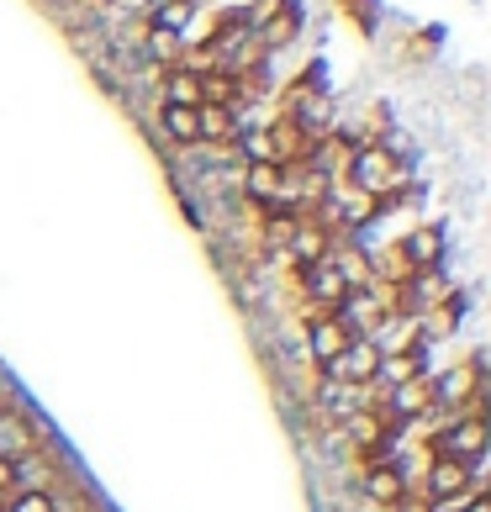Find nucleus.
I'll return each instance as SVG.
<instances>
[{
	"label": "nucleus",
	"instance_id": "obj_10",
	"mask_svg": "<svg viewBox=\"0 0 491 512\" xmlns=\"http://www.w3.org/2000/svg\"><path fill=\"white\" fill-rule=\"evenodd\" d=\"M159 127H164V138L169 143H180V148H196V106H159Z\"/></svg>",
	"mask_w": 491,
	"mask_h": 512
},
{
	"label": "nucleus",
	"instance_id": "obj_13",
	"mask_svg": "<svg viewBox=\"0 0 491 512\" xmlns=\"http://www.w3.org/2000/svg\"><path fill=\"white\" fill-rule=\"evenodd\" d=\"M191 16H196V0H159L154 16H148V27H159V32H185L191 27Z\"/></svg>",
	"mask_w": 491,
	"mask_h": 512
},
{
	"label": "nucleus",
	"instance_id": "obj_3",
	"mask_svg": "<svg viewBox=\"0 0 491 512\" xmlns=\"http://www.w3.org/2000/svg\"><path fill=\"white\" fill-rule=\"evenodd\" d=\"M328 381H375V370H381V349L375 344H360V338H349V349L328 359Z\"/></svg>",
	"mask_w": 491,
	"mask_h": 512
},
{
	"label": "nucleus",
	"instance_id": "obj_16",
	"mask_svg": "<svg viewBox=\"0 0 491 512\" xmlns=\"http://www.w3.org/2000/svg\"><path fill=\"white\" fill-rule=\"evenodd\" d=\"M375 381H391V386L418 381V359H386V354H381V370H375Z\"/></svg>",
	"mask_w": 491,
	"mask_h": 512
},
{
	"label": "nucleus",
	"instance_id": "obj_2",
	"mask_svg": "<svg viewBox=\"0 0 491 512\" xmlns=\"http://www.w3.org/2000/svg\"><path fill=\"white\" fill-rule=\"evenodd\" d=\"M444 454H449V460L476 465L481 454H486V417H476V412L455 417V423L444 428Z\"/></svg>",
	"mask_w": 491,
	"mask_h": 512
},
{
	"label": "nucleus",
	"instance_id": "obj_9",
	"mask_svg": "<svg viewBox=\"0 0 491 512\" xmlns=\"http://www.w3.org/2000/svg\"><path fill=\"white\" fill-rule=\"evenodd\" d=\"M238 96H243V80L233 69H201V101L206 106H233L238 111Z\"/></svg>",
	"mask_w": 491,
	"mask_h": 512
},
{
	"label": "nucleus",
	"instance_id": "obj_5",
	"mask_svg": "<svg viewBox=\"0 0 491 512\" xmlns=\"http://www.w3.org/2000/svg\"><path fill=\"white\" fill-rule=\"evenodd\" d=\"M428 502H444V497H460V491H470V465L465 460H449V454H439V460L428 465Z\"/></svg>",
	"mask_w": 491,
	"mask_h": 512
},
{
	"label": "nucleus",
	"instance_id": "obj_12",
	"mask_svg": "<svg viewBox=\"0 0 491 512\" xmlns=\"http://www.w3.org/2000/svg\"><path fill=\"white\" fill-rule=\"evenodd\" d=\"M164 101L169 106H201V69H169L164 74Z\"/></svg>",
	"mask_w": 491,
	"mask_h": 512
},
{
	"label": "nucleus",
	"instance_id": "obj_8",
	"mask_svg": "<svg viewBox=\"0 0 491 512\" xmlns=\"http://www.w3.org/2000/svg\"><path fill=\"white\" fill-rule=\"evenodd\" d=\"M196 138L201 143H238V111L233 106H196Z\"/></svg>",
	"mask_w": 491,
	"mask_h": 512
},
{
	"label": "nucleus",
	"instance_id": "obj_18",
	"mask_svg": "<svg viewBox=\"0 0 491 512\" xmlns=\"http://www.w3.org/2000/svg\"><path fill=\"white\" fill-rule=\"evenodd\" d=\"M16 486H22V465H16V454H0V497H11Z\"/></svg>",
	"mask_w": 491,
	"mask_h": 512
},
{
	"label": "nucleus",
	"instance_id": "obj_19",
	"mask_svg": "<svg viewBox=\"0 0 491 512\" xmlns=\"http://www.w3.org/2000/svg\"><path fill=\"white\" fill-rule=\"evenodd\" d=\"M465 512H491V497L486 491H465Z\"/></svg>",
	"mask_w": 491,
	"mask_h": 512
},
{
	"label": "nucleus",
	"instance_id": "obj_1",
	"mask_svg": "<svg viewBox=\"0 0 491 512\" xmlns=\"http://www.w3.org/2000/svg\"><path fill=\"white\" fill-rule=\"evenodd\" d=\"M391 180H396V159L386 154L381 143H360V148L349 154V185H354L360 196L381 201V196L391 191Z\"/></svg>",
	"mask_w": 491,
	"mask_h": 512
},
{
	"label": "nucleus",
	"instance_id": "obj_7",
	"mask_svg": "<svg viewBox=\"0 0 491 512\" xmlns=\"http://www.w3.org/2000/svg\"><path fill=\"white\" fill-rule=\"evenodd\" d=\"M365 497L381 502V507H402V502H407V476H402L391 460H375V465L365 470Z\"/></svg>",
	"mask_w": 491,
	"mask_h": 512
},
{
	"label": "nucleus",
	"instance_id": "obj_6",
	"mask_svg": "<svg viewBox=\"0 0 491 512\" xmlns=\"http://www.w3.org/2000/svg\"><path fill=\"white\" fill-rule=\"evenodd\" d=\"M349 338H354V333L344 328V322H338L333 312H323V317H317L312 328H307V349H312L317 365H328V359H338V354L349 349Z\"/></svg>",
	"mask_w": 491,
	"mask_h": 512
},
{
	"label": "nucleus",
	"instance_id": "obj_14",
	"mask_svg": "<svg viewBox=\"0 0 491 512\" xmlns=\"http://www.w3.org/2000/svg\"><path fill=\"white\" fill-rule=\"evenodd\" d=\"M312 296L323 301V307H338V301L349 296V275H344V270H333V264H323V270L312 275Z\"/></svg>",
	"mask_w": 491,
	"mask_h": 512
},
{
	"label": "nucleus",
	"instance_id": "obj_15",
	"mask_svg": "<svg viewBox=\"0 0 491 512\" xmlns=\"http://www.w3.org/2000/svg\"><path fill=\"white\" fill-rule=\"evenodd\" d=\"M0 512H59V507H53V497H48V491H37V486H16L11 491V502L6 507H0Z\"/></svg>",
	"mask_w": 491,
	"mask_h": 512
},
{
	"label": "nucleus",
	"instance_id": "obj_11",
	"mask_svg": "<svg viewBox=\"0 0 491 512\" xmlns=\"http://www.w3.org/2000/svg\"><path fill=\"white\" fill-rule=\"evenodd\" d=\"M402 254H407L412 270H428V264H439V254H444V233L439 227H418V233L402 243Z\"/></svg>",
	"mask_w": 491,
	"mask_h": 512
},
{
	"label": "nucleus",
	"instance_id": "obj_4",
	"mask_svg": "<svg viewBox=\"0 0 491 512\" xmlns=\"http://www.w3.org/2000/svg\"><path fill=\"white\" fill-rule=\"evenodd\" d=\"M243 196H249L254 206H275L280 196H286V164L254 159L249 169H243Z\"/></svg>",
	"mask_w": 491,
	"mask_h": 512
},
{
	"label": "nucleus",
	"instance_id": "obj_17",
	"mask_svg": "<svg viewBox=\"0 0 491 512\" xmlns=\"http://www.w3.org/2000/svg\"><path fill=\"white\" fill-rule=\"evenodd\" d=\"M175 48H180V37H175V32H159V27H148V53H154L159 64H169V59H175Z\"/></svg>",
	"mask_w": 491,
	"mask_h": 512
}]
</instances>
